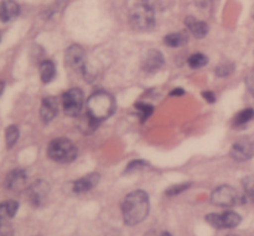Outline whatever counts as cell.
<instances>
[{"instance_id": "6da1fadb", "label": "cell", "mask_w": 254, "mask_h": 236, "mask_svg": "<svg viewBox=\"0 0 254 236\" xmlns=\"http://www.w3.org/2000/svg\"><path fill=\"white\" fill-rule=\"evenodd\" d=\"M149 197L144 190H134L129 193L122 205L124 223L129 227H135L145 220L149 214Z\"/></svg>"}, {"instance_id": "7a4b0ae2", "label": "cell", "mask_w": 254, "mask_h": 236, "mask_svg": "<svg viewBox=\"0 0 254 236\" xmlns=\"http://www.w3.org/2000/svg\"><path fill=\"white\" fill-rule=\"evenodd\" d=\"M116 101L109 93L103 91L92 94L87 101V114L97 123L108 119L114 113Z\"/></svg>"}, {"instance_id": "3957f363", "label": "cell", "mask_w": 254, "mask_h": 236, "mask_svg": "<svg viewBox=\"0 0 254 236\" xmlns=\"http://www.w3.org/2000/svg\"><path fill=\"white\" fill-rule=\"evenodd\" d=\"M77 153H78V150L74 143L64 138L52 140L47 147V155L55 162H72L77 157Z\"/></svg>"}, {"instance_id": "277c9868", "label": "cell", "mask_w": 254, "mask_h": 236, "mask_svg": "<svg viewBox=\"0 0 254 236\" xmlns=\"http://www.w3.org/2000/svg\"><path fill=\"white\" fill-rule=\"evenodd\" d=\"M130 21L138 30H150L154 26V10L146 2L138 4L130 14Z\"/></svg>"}, {"instance_id": "5b68a950", "label": "cell", "mask_w": 254, "mask_h": 236, "mask_svg": "<svg viewBox=\"0 0 254 236\" xmlns=\"http://www.w3.org/2000/svg\"><path fill=\"white\" fill-rule=\"evenodd\" d=\"M240 194L231 186H221V187L216 188L213 190L212 195H211V202H212V204L217 205V207H235L236 204L240 203Z\"/></svg>"}, {"instance_id": "8992f818", "label": "cell", "mask_w": 254, "mask_h": 236, "mask_svg": "<svg viewBox=\"0 0 254 236\" xmlns=\"http://www.w3.org/2000/svg\"><path fill=\"white\" fill-rule=\"evenodd\" d=\"M241 220L242 218L236 212H225L221 214L211 213L206 215V222L216 229H233L241 224Z\"/></svg>"}, {"instance_id": "52a82bcc", "label": "cell", "mask_w": 254, "mask_h": 236, "mask_svg": "<svg viewBox=\"0 0 254 236\" xmlns=\"http://www.w3.org/2000/svg\"><path fill=\"white\" fill-rule=\"evenodd\" d=\"M84 95L79 88H72L67 91L62 96V106L68 116H77L83 106Z\"/></svg>"}, {"instance_id": "ba28073f", "label": "cell", "mask_w": 254, "mask_h": 236, "mask_svg": "<svg viewBox=\"0 0 254 236\" xmlns=\"http://www.w3.org/2000/svg\"><path fill=\"white\" fill-rule=\"evenodd\" d=\"M231 156L233 160L240 161V162L251 160L254 156V140L250 138H243L238 140L237 142L233 143Z\"/></svg>"}, {"instance_id": "9c48e42d", "label": "cell", "mask_w": 254, "mask_h": 236, "mask_svg": "<svg viewBox=\"0 0 254 236\" xmlns=\"http://www.w3.org/2000/svg\"><path fill=\"white\" fill-rule=\"evenodd\" d=\"M50 192V186L45 181H36L27 189V197L34 207H41Z\"/></svg>"}, {"instance_id": "30bf717a", "label": "cell", "mask_w": 254, "mask_h": 236, "mask_svg": "<svg viewBox=\"0 0 254 236\" xmlns=\"http://www.w3.org/2000/svg\"><path fill=\"white\" fill-rule=\"evenodd\" d=\"M66 62L71 68L84 72L86 69V54L83 48L78 45H72L66 51Z\"/></svg>"}, {"instance_id": "8fae6325", "label": "cell", "mask_w": 254, "mask_h": 236, "mask_svg": "<svg viewBox=\"0 0 254 236\" xmlns=\"http://www.w3.org/2000/svg\"><path fill=\"white\" fill-rule=\"evenodd\" d=\"M59 113V101L54 96H47L44 98L40 109V116H41L44 123H50L55 119V116Z\"/></svg>"}, {"instance_id": "7c38bea8", "label": "cell", "mask_w": 254, "mask_h": 236, "mask_svg": "<svg viewBox=\"0 0 254 236\" xmlns=\"http://www.w3.org/2000/svg\"><path fill=\"white\" fill-rule=\"evenodd\" d=\"M164 56L156 49H150L143 58V69L146 72H156L163 67Z\"/></svg>"}, {"instance_id": "4fadbf2b", "label": "cell", "mask_w": 254, "mask_h": 236, "mask_svg": "<svg viewBox=\"0 0 254 236\" xmlns=\"http://www.w3.org/2000/svg\"><path fill=\"white\" fill-rule=\"evenodd\" d=\"M26 172L24 170L11 171L5 178V187L10 190H20L26 185Z\"/></svg>"}, {"instance_id": "5bb4252c", "label": "cell", "mask_w": 254, "mask_h": 236, "mask_svg": "<svg viewBox=\"0 0 254 236\" xmlns=\"http://www.w3.org/2000/svg\"><path fill=\"white\" fill-rule=\"evenodd\" d=\"M20 7L14 0H2L0 2V21L9 22L17 17Z\"/></svg>"}, {"instance_id": "9a60e30c", "label": "cell", "mask_w": 254, "mask_h": 236, "mask_svg": "<svg viewBox=\"0 0 254 236\" xmlns=\"http://www.w3.org/2000/svg\"><path fill=\"white\" fill-rule=\"evenodd\" d=\"M99 182L98 173H89L88 176H84L81 180L76 181L73 183V192L76 193H84L91 190L92 188L96 187Z\"/></svg>"}, {"instance_id": "2e32d148", "label": "cell", "mask_w": 254, "mask_h": 236, "mask_svg": "<svg viewBox=\"0 0 254 236\" xmlns=\"http://www.w3.org/2000/svg\"><path fill=\"white\" fill-rule=\"evenodd\" d=\"M185 24L188 26V29L191 31V34L195 37H197V39H202V37H205L207 35L208 26L206 22L200 21V20L195 19V17L189 16L185 19Z\"/></svg>"}, {"instance_id": "e0dca14e", "label": "cell", "mask_w": 254, "mask_h": 236, "mask_svg": "<svg viewBox=\"0 0 254 236\" xmlns=\"http://www.w3.org/2000/svg\"><path fill=\"white\" fill-rule=\"evenodd\" d=\"M55 66L51 61H44L40 64V77L42 83H50L55 78Z\"/></svg>"}, {"instance_id": "ac0fdd59", "label": "cell", "mask_w": 254, "mask_h": 236, "mask_svg": "<svg viewBox=\"0 0 254 236\" xmlns=\"http://www.w3.org/2000/svg\"><path fill=\"white\" fill-rule=\"evenodd\" d=\"M17 209H19V204L15 200H6V202L0 203V217L10 220L15 217Z\"/></svg>"}, {"instance_id": "d6986e66", "label": "cell", "mask_w": 254, "mask_h": 236, "mask_svg": "<svg viewBox=\"0 0 254 236\" xmlns=\"http://www.w3.org/2000/svg\"><path fill=\"white\" fill-rule=\"evenodd\" d=\"M188 42V36L184 32L170 34L165 37V44L170 47H180Z\"/></svg>"}, {"instance_id": "ffe728a7", "label": "cell", "mask_w": 254, "mask_h": 236, "mask_svg": "<svg viewBox=\"0 0 254 236\" xmlns=\"http://www.w3.org/2000/svg\"><path fill=\"white\" fill-rule=\"evenodd\" d=\"M19 139V129L15 125H10L5 131V141H6V147L11 148L16 143Z\"/></svg>"}, {"instance_id": "44dd1931", "label": "cell", "mask_w": 254, "mask_h": 236, "mask_svg": "<svg viewBox=\"0 0 254 236\" xmlns=\"http://www.w3.org/2000/svg\"><path fill=\"white\" fill-rule=\"evenodd\" d=\"M253 119H254V110L252 108H247L245 109V110L238 113V115L236 116L235 119V123L236 125L242 126V125H246V124H248L250 121H252Z\"/></svg>"}, {"instance_id": "7402d4cb", "label": "cell", "mask_w": 254, "mask_h": 236, "mask_svg": "<svg viewBox=\"0 0 254 236\" xmlns=\"http://www.w3.org/2000/svg\"><path fill=\"white\" fill-rule=\"evenodd\" d=\"M208 62L207 57L202 53H195L189 58V66L193 69L201 68V67L206 66Z\"/></svg>"}, {"instance_id": "603a6c76", "label": "cell", "mask_w": 254, "mask_h": 236, "mask_svg": "<svg viewBox=\"0 0 254 236\" xmlns=\"http://www.w3.org/2000/svg\"><path fill=\"white\" fill-rule=\"evenodd\" d=\"M136 110L140 114L141 120L145 121L146 119H149V116L151 115V113H153V106L145 103H138L136 104Z\"/></svg>"}, {"instance_id": "cb8c5ba5", "label": "cell", "mask_w": 254, "mask_h": 236, "mask_svg": "<svg viewBox=\"0 0 254 236\" xmlns=\"http://www.w3.org/2000/svg\"><path fill=\"white\" fill-rule=\"evenodd\" d=\"M0 236H14V230L9 223V219L2 217H0Z\"/></svg>"}, {"instance_id": "d4e9b609", "label": "cell", "mask_w": 254, "mask_h": 236, "mask_svg": "<svg viewBox=\"0 0 254 236\" xmlns=\"http://www.w3.org/2000/svg\"><path fill=\"white\" fill-rule=\"evenodd\" d=\"M190 183H184V185H179V186H174V187H170L168 190H166V194L170 195V197H174V195H178L180 194L181 192L184 190L189 189L190 187Z\"/></svg>"}, {"instance_id": "484cf974", "label": "cell", "mask_w": 254, "mask_h": 236, "mask_svg": "<svg viewBox=\"0 0 254 236\" xmlns=\"http://www.w3.org/2000/svg\"><path fill=\"white\" fill-rule=\"evenodd\" d=\"M233 66L231 63H222L216 68V74L220 77H226L230 73H232Z\"/></svg>"}, {"instance_id": "4316f807", "label": "cell", "mask_w": 254, "mask_h": 236, "mask_svg": "<svg viewBox=\"0 0 254 236\" xmlns=\"http://www.w3.org/2000/svg\"><path fill=\"white\" fill-rule=\"evenodd\" d=\"M245 189L247 193L248 198L254 203V180L252 178H248L245 181Z\"/></svg>"}, {"instance_id": "83f0119b", "label": "cell", "mask_w": 254, "mask_h": 236, "mask_svg": "<svg viewBox=\"0 0 254 236\" xmlns=\"http://www.w3.org/2000/svg\"><path fill=\"white\" fill-rule=\"evenodd\" d=\"M148 166V163L144 162V161L139 160V161H133L129 166H127V172H130V171H135V170H140V168L145 167Z\"/></svg>"}, {"instance_id": "f1b7e54d", "label": "cell", "mask_w": 254, "mask_h": 236, "mask_svg": "<svg viewBox=\"0 0 254 236\" xmlns=\"http://www.w3.org/2000/svg\"><path fill=\"white\" fill-rule=\"evenodd\" d=\"M203 98H205V100L206 101H210V103H213V101H215V95H213L212 93H211V92H203Z\"/></svg>"}, {"instance_id": "f546056e", "label": "cell", "mask_w": 254, "mask_h": 236, "mask_svg": "<svg viewBox=\"0 0 254 236\" xmlns=\"http://www.w3.org/2000/svg\"><path fill=\"white\" fill-rule=\"evenodd\" d=\"M248 84H250V89L251 92L254 94V73L251 76V78L248 79Z\"/></svg>"}, {"instance_id": "4dcf8cb0", "label": "cell", "mask_w": 254, "mask_h": 236, "mask_svg": "<svg viewBox=\"0 0 254 236\" xmlns=\"http://www.w3.org/2000/svg\"><path fill=\"white\" fill-rule=\"evenodd\" d=\"M184 94V91L181 88H175V91L171 92V95H181Z\"/></svg>"}, {"instance_id": "1f68e13d", "label": "cell", "mask_w": 254, "mask_h": 236, "mask_svg": "<svg viewBox=\"0 0 254 236\" xmlns=\"http://www.w3.org/2000/svg\"><path fill=\"white\" fill-rule=\"evenodd\" d=\"M2 91H4V83H2V82H0V95H1Z\"/></svg>"}, {"instance_id": "d6a6232c", "label": "cell", "mask_w": 254, "mask_h": 236, "mask_svg": "<svg viewBox=\"0 0 254 236\" xmlns=\"http://www.w3.org/2000/svg\"><path fill=\"white\" fill-rule=\"evenodd\" d=\"M160 236H173V235H170L169 233H164V234H161Z\"/></svg>"}, {"instance_id": "836d02e7", "label": "cell", "mask_w": 254, "mask_h": 236, "mask_svg": "<svg viewBox=\"0 0 254 236\" xmlns=\"http://www.w3.org/2000/svg\"><path fill=\"white\" fill-rule=\"evenodd\" d=\"M227 236H237V235H227Z\"/></svg>"}]
</instances>
